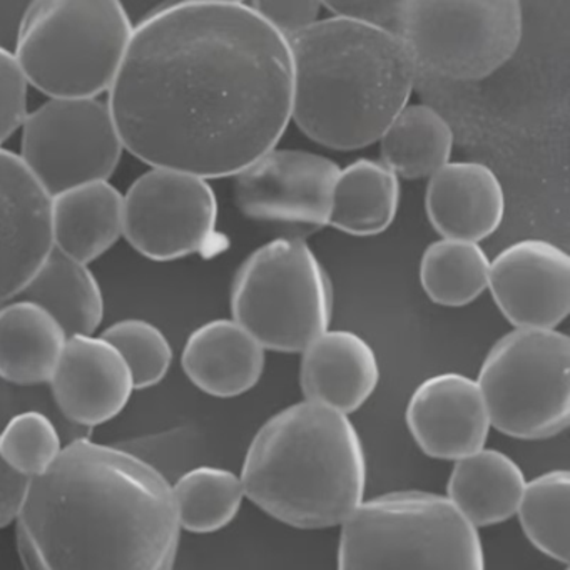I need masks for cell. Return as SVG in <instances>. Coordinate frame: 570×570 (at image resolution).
<instances>
[{"label":"cell","mask_w":570,"mask_h":570,"mask_svg":"<svg viewBox=\"0 0 570 570\" xmlns=\"http://www.w3.org/2000/svg\"><path fill=\"white\" fill-rule=\"evenodd\" d=\"M292 89L288 38L252 6L183 0L136 26L108 106L136 158L228 178L278 146Z\"/></svg>","instance_id":"1"},{"label":"cell","mask_w":570,"mask_h":570,"mask_svg":"<svg viewBox=\"0 0 570 570\" xmlns=\"http://www.w3.org/2000/svg\"><path fill=\"white\" fill-rule=\"evenodd\" d=\"M16 522L19 556L39 570L171 569L181 535L161 470L91 436L31 479Z\"/></svg>","instance_id":"2"},{"label":"cell","mask_w":570,"mask_h":570,"mask_svg":"<svg viewBox=\"0 0 570 570\" xmlns=\"http://www.w3.org/2000/svg\"><path fill=\"white\" fill-rule=\"evenodd\" d=\"M288 41L292 121L325 148L379 141L415 91L416 66L395 29L332 16Z\"/></svg>","instance_id":"3"},{"label":"cell","mask_w":570,"mask_h":570,"mask_svg":"<svg viewBox=\"0 0 570 570\" xmlns=\"http://www.w3.org/2000/svg\"><path fill=\"white\" fill-rule=\"evenodd\" d=\"M243 489L296 529L342 525L365 497L366 456L346 413L305 402L275 413L249 443Z\"/></svg>","instance_id":"4"},{"label":"cell","mask_w":570,"mask_h":570,"mask_svg":"<svg viewBox=\"0 0 570 570\" xmlns=\"http://www.w3.org/2000/svg\"><path fill=\"white\" fill-rule=\"evenodd\" d=\"M132 31L121 0H32L14 56L45 95L98 98L115 82Z\"/></svg>","instance_id":"5"},{"label":"cell","mask_w":570,"mask_h":570,"mask_svg":"<svg viewBox=\"0 0 570 570\" xmlns=\"http://www.w3.org/2000/svg\"><path fill=\"white\" fill-rule=\"evenodd\" d=\"M338 567L482 570L485 557L479 527L449 497L406 490L362 500L343 520Z\"/></svg>","instance_id":"6"},{"label":"cell","mask_w":570,"mask_h":570,"mask_svg":"<svg viewBox=\"0 0 570 570\" xmlns=\"http://www.w3.org/2000/svg\"><path fill=\"white\" fill-rule=\"evenodd\" d=\"M232 313L265 350L303 352L332 322V278L302 238L272 239L236 272Z\"/></svg>","instance_id":"7"},{"label":"cell","mask_w":570,"mask_h":570,"mask_svg":"<svg viewBox=\"0 0 570 570\" xmlns=\"http://www.w3.org/2000/svg\"><path fill=\"white\" fill-rule=\"evenodd\" d=\"M476 383L493 429L552 439L570 422V338L557 328L512 330L487 353Z\"/></svg>","instance_id":"8"},{"label":"cell","mask_w":570,"mask_h":570,"mask_svg":"<svg viewBox=\"0 0 570 570\" xmlns=\"http://www.w3.org/2000/svg\"><path fill=\"white\" fill-rule=\"evenodd\" d=\"M393 26L416 71L479 82L515 55L523 12L520 0H403Z\"/></svg>","instance_id":"9"},{"label":"cell","mask_w":570,"mask_h":570,"mask_svg":"<svg viewBox=\"0 0 570 570\" xmlns=\"http://www.w3.org/2000/svg\"><path fill=\"white\" fill-rule=\"evenodd\" d=\"M122 149L111 109L98 98H51L22 122V163L51 196L108 179Z\"/></svg>","instance_id":"10"},{"label":"cell","mask_w":570,"mask_h":570,"mask_svg":"<svg viewBox=\"0 0 570 570\" xmlns=\"http://www.w3.org/2000/svg\"><path fill=\"white\" fill-rule=\"evenodd\" d=\"M216 225L215 191L208 179L193 173L155 166L126 193L122 235L155 262L222 252L225 239Z\"/></svg>","instance_id":"11"},{"label":"cell","mask_w":570,"mask_h":570,"mask_svg":"<svg viewBox=\"0 0 570 570\" xmlns=\"http://www.w3.org/2000/svg\"><path fill=\"white\" fill-rule=\"evenodd\" d=\"M340 166L303 149L273 148L235 175V202L246 218L298 232L330 225Z\"/></svg>","instance_id":"12"},{"label":"cell","mask_w":570,"mask_h":570,"mask_svg":"<svg viewBox=\"0 0 570 570\" xmlns=\"http://www.w3.org/2000/svg\"><path fill=\"white\" fill-rule=\"evenodd\" d=\"M515 328H557L570 312V256L546 239L512 243L490 262L489 285Z\"/></svg>","instance_id":"13"},{"label":"cell","mask_w":570,"mask_h":570,"mask_svg":"<svg viewBox=\"0 0 570 570\" xmlns=\"http://www.w3.org/2000/svg\"><path fill=\"white\" fill-rule=\"evenodd\" d=\"M52 248L51 195L21 156L0 149V305L21 295Z\"/></svg>","instance_id":"14"},{"label":"cell","mask_w":570,"mask_h":570,"mask_svg":"<svg viewBox=\"0 0 570 570\" xmlns=\"http://www.w3.org/2000/svg\"><path fill=\"white\" fill-rule=\"evenodd\" d=\"M405 420L420 450L442 460L482 449L492 426L479 383L462 373L423 380L410 396Z\"/></svg>","instance_id":"15"},{"label":"cell","mask_w":570,"mask_h":570,"mask_svg":"<svg viewBox=\"0 0 570 570\" xmlns=\"http://www.w3.org/2000/svg\"><path fill=\"white\" fill-rule=\"evenodd\" d=\"M51 389L65 415L92 430L128 405L135 383L121 353L102 336H68Z\"/></svg>","instance_id":"16"},{"label":"cell","mask_w":570,"mask_h":570,"mask_svg":"<svg viewBox=\"0 0 570 570\" xmlns=\"http://www.w3.org/2000/svg\"><path fill=\"white\" fill-rule=\"evenodd\" d=\"M425 209L442 238L480 243L502 225L505 193L483 163L449 161L429 178Z\"/></svg>","instance_id":"17"},{"label":"cell","mask_w":570,"mask_h":570,"mask_svg":"<svg viewBox=\"0 0 570 570\" xmlns=\"http://www.w3.org/2000/svg\"><path fill=\"white\" fill-rule=\"evenodd\" d=\"M299 385L303 395L340 412H356L380 382L372 345L348 330H325L303 348Z\"/></svg>","instance_id":"18"},{"label":"cell","mask_w":570,"mask_h":570,"mask_svg":"<svg viewBox=\"0 0 570 570\" xmlns=\"http://www.w3.org/2000/svg\"><path fill=\"white\" fill-rule=\"evenodd\" d=\"M181 365L193 385L218 399L249 392L265 372V346L235 320H213L186 340Z\"/></svg>","instance_id":"19"},{"label":"cell","mask_w":570,"mask_h":570,"mask_svg":"<svg viewBox=\"0 0 570 570\" xmlns=\"http://www.w3.org/2000/svg\"><path fill=\"white\" fill-rule=\"evenodd\" d=\"M51 225L56 248L89 265L121 238L125 196L108 179L72 186L51 196Z\"/></svg>","instance_id":"20"},{"label":"cell","mask_w":570,"mask_h":570,"mask_svg":"<svg viewBox=\"0 0 570 570\" xmlns=\"http://www.w3.org/2000/svg\"><path fill=\"white\" fill-rule=\"evenodd\" d=\"M525 476L507 453L480 449L455 460L446 497L475 527L497 525L515 515Z\"/></svg>","instance_id":"21"},{"label":"cell","mask_w":570,"mask_h":570,"mask_svg":"<svg viewBox=\"0 0 570 570\" xmlns=\"http://www.w3.org/2000/svg\"><path fill=\"white\" fill-rule=\"evenodd\" d=\"M66 340L58 320L42 306L24 298L0 305V376L18 383L51 382Z\"/></svg>","instance_id":"22"},{"label":"cell","mask_w":570,"mask_h":570,"mask_svg":"<svg viewBox=\"0 0 570 570\" xmlns=\"http://www.w3.org/2000/svg\"><path fill=\"white\" fill-rule=\"evenodd\" d=\"M19 296L51 313L68 336L95 335L105 316V299L91 269L56 246Z\"/></svg>","instance_id":"23"},{"label":"cell","mask_w":570,"mask_h":570,"mask_svg":"<svg viewBox=\"0 0 570 570\" xmlns=\"http://www.w3.org/2000/svg\"><path fill=\"white\" fill-rule=\"evenodd\" d=\"M400 196V176L382 159H356L336 176L328 226L352 236L380 235L395 222Z\"/></svg>","instance_id":"24"},{"label":"cell","mask_w":570,"mask_h":570,"mask_svg":"<svg viewBox=\"0 0 570 570\" xmlns=\"http://www.w3.org/2000/svg\"><path fill=\"white\" fill-rule=\"evenodd\" d=\"M382 161L400 178H430L450 161L455 131L432 106L406 105L379 139Z\"/></svg>","instance_id":"25"},{"label":"cell","mask_w":570,"mask_h":570,"mask_svg":"<svg viewBox=\"0 0 570 570\" xmlns=\"http://www.w3.org/2000/svg\"><path fill=\"white\" fill-rule=\"evenodd\" d=\"M490 259L469 239L430 243L420 259V285L436 305L460 308L475 302L489 285Z\"/></svg>","instance_id":"26"},{"label":"cell","mask_w":570,"mask_h":570,"mask_svg":"<svg viewBox=\"0 0 570 570\" xmlns=\"http://www.w3.org/2000/svg\"><path fill=\"white\" fill-rule=\"evenodd\" d=\"M171 489L179 525L193 533L225 529L238 515L245 499L242 476L219 466L188 470Z\"/></svg>","instance_id":"27"},{"label":"cell","mask_w":570,"mask_h":570,"mask_svg":"<svg viewBox=\"0 0 570 570\" xmlns=\"http://www.w3.org/2000/svg\"><path fill=\"white\" fill-rule=\"evenodd\" d=\"M515 513L535 549L569 566L570 473L567 470H550L525 482Z\"/></svg>","instance_id":"28"},{"label":"cell","mask_w":570,"mask_h":570,"mask_svg":"<svg viewBox=\"0 0 570 570\" xmlns=\"http://www.w3.org/2000/svg\"><path fill=\"white\" fill-rule=\"evenodd\" d=\"M65 445L56 423L39 412L12 416L0 430V453L12 469L29 479L45 473Z\"/></svg>","instance_id":"29"},{"label":"cell","mask_w":570,"mask_h":570,"mask_svg":"<svg viewBox=\"0 0 570 570\" xmlns=\"http://www.w3.org/2000/svg\"><path fill=\"white\" fill-rule=\"evenodd\" d=\"M125 358L135 390L151 389L168 375L173 348L165 333L145 320H122L102 332Z\"/></svg>","instance_id":"30"},{"label":"cell","mask_w":570,"mask_h":570,"mask_svg":"<svg viewBox=\"0 0 570 570\" xmlns=\"http://www.w3.org/2000/svg\"><path fill=\"white\" fill-rule=\"evenodd\" d=\"M26 412H39L49 416L58 426L65 443L89 439L92 430L76 425L59 406L51 383H18L0 376V430L12 416Z\"/></svg>","instance_id":"31"},{"label":"cell","mask_w":570,"mask_h":570,"mask_svg":"<svg viewBox=\"0 0 570 570\" xmlns=\"http://www.w3.org/2000/svg\"><path fill=\"white\" fill-rule=\"evenodd\" d=\"M28 86L16 56L0 48V146L21 128L28 116Z\"/></svg>","instance_id":"32"},{"label":"cell","mask_w":570,"mask_h":570,"mask_svg":"<svg viewBox=\"0 0 570 570\" xmlns=\"http://www.w3.org/2000/svg\"><path fill=\"white\" fill-rule=\"evenodd\" d=\"M253 9L285 38L318 21L322 0H252Z\"/></svg>","instance_id":"33"},{"label":"cell","mask_w":570,"mask_h":570,"mask_svg":"<svg viewBox=\"0 0 570 570\" xmlns=\"http://www.w3.org/2000/svg\"><path fill=\"white\" fill-rule=\"evenodd\" d=\"M322 6L336 18L390 28L399 18L403 0H322Z\"/></svg>","instance_id":"34"},{"label":"cell","mask_w":570,"mask_h":570,"mask_svg":"<svg viewBox=\"0 0 570 570\" xmlns=\"http://www.w3.org/2000/svg\"><path fill=\"white\" fill-rule=\"evenodd\" d=\"M31 479L12 469L0 453V529L18 520Z\"/></svg>","instance_id":"35"},{"label":"cell","mask_w":570,"mask_h":570,"mask_svg":"<svg viewBox=\"0 0 570 570\" xmlns=\"http://www.w3.org/2000/svg\"><path fill=\"white\" fill-rule=\"evenodd\" d=\"M189 2H202V4H246V0H189Z\"/></svg>","instance_id":"36"}]
</instances>
